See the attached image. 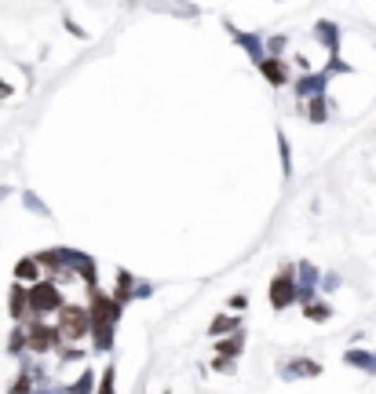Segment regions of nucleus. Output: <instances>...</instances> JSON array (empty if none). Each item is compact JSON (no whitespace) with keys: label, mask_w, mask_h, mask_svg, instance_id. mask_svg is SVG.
<instances>
[{"label":"nucleus","mask_w":376,"mask_h":394,"mask_svg":"<svg viewBox=\"0 0 376 394\" xmlns=\"http://www.w3.org/2000/svg\"><path fill=\"white\" fill-rule=\"evenodd\" d=\"M121 303L110 292L96 289L91 292V303H88V322H91V336H96V350L106 354L110 347H114V329L121 322Z\"/></svg>","instance_id":"nucleus-1"},{"label":"nucleus","mask_w":376,"mask_h":394,"mask_svg":"<svg viewBox=\"0 0 376 394\" xmlns=\"http://www.w3.org/2000/svg\"><path fill=\"white\" fill-rule=\"evenodd\" d=\"M63 292L55 281L41 277L37 285L26 289V322H48V314H59L63 310Z\"/></svg>","instance_id":"nucleus-2"},{"label":"nucleus","mask_w":376,"mask_h":394,"mask_svg":"<svg viewBox=\"0 0 376 394\" xmlns=\"http://www.w3.org/2000/svg\"><path fill=\"white\" fill-rule=\"evenodd\" d=\"M59 322H55V329H59V340L77 347V340H84V336L91 332V322H88V307L84 303H63V310L55 314Z\"/></svg>","instance_id":"nucleus-3"},{"label":"nucleus","mask_w":376,"mask_h":394,"mask_svg":"<svg viewBox=\"0 0 376 394\" xmlns=\"http://www.w3.org/2000/svg\"><path fill=\"white\" fill-rule=\"evenodd\" d=\"M26 329V350H33V354H51V350H59L63 347V340H59V329L55 325H48V322H30V325H22Z\"/></svg>","instance_id":"nucleus-4"},{"label":"nucleus","mask_w":376,"mask_h":394,"mask_svg":"<svg viewBox=\"0 0 376 394\" xmlns=\"http://www.w3.org/2000/svg\"><path fill=\"white\" fill-rule=\"evenodd\" d=\"M267 296H271V307L274 310H285L289 303H296V270H292V263H285V267L274 274Z\"/></svg>","instance_id":"nucleus-5"},{"label":"nucleus","mask_w":376,"mask_h":394,"mask_svg":"<svg viewBox=\"0 0 376 394\" xmlns=\"http://www.w3.org/2000/svg\"><path fill=\"white\" fill-rule=\"evenodd\" d=\"M278 372H281V380H314V376H322V365L314 358H292L285 365H278Z\"/></svg>","instance_id":"nucleus-6"},{"label":"nucleus","mask_w":376,"mask_h":394,"mask_svg":"<svg viewBox=\"0 0 376 394\" xmlns=\"http://www.w3.org/2000/svg\"><path fill=\"white\" fill-rule=\"evenodd\" d=\"M325 84H329V73L322 70V73H307V77H299L296 81V96L299 99H318V96H325Z\"/></svg>","instance_id":"nucleus-7"},{"label":"nucleus","mask_w":376,"mask_h":394,"mask_svg":"<svg viewBox=\"0 0 376 394\" xmlns=\"http://www.w3.org/2000/svg\"><path fill=\"white\" fill-rule=\"evenodd\" d=\"M231 33H234V41L249 51V59H252L256 66L267 59V51H263V37H259V33H245V29H238V26H231Z\"/></svg>","instance_id":"nucleus-8"},{"label":"nucleus","mask_w":376,"mask_h":394,"mask_svg":"<svg viewBox=\"0 0 376 394\" xmlns=\"http://www.w3.org/2000/svg\"><path fill=\"white\" fill-rule=\"evenodd\" d=\"M259 73L267 77L271 88L289 84V63H285V59H263V63H259Z\"/></svg>","instance_id":"nucleus-9"},{"label":"nucleus","mask_w":376,"mask_h":394,"mask_svg":"<svg viewBox=\"0 0 376 394\" xmlns=\"http://www.w3.org/2000/svg\"><path fill=\"white\" fill-rule=\"evenodd\" d=\"M44 274H41V267H37V259L33 256H26V259H18L15 263V285H22V289H30V285H37Z\"/></svg>","instance_id":"nucleus-10"},{"label":"nucleus","mask_w":376,"mask_h":394,"mask_svg":"<svg viewBox=\"0 0 376 394\" xmlns=\"http://www.w3.org/2000/svg\"><path fill=\"white\" fill-rule=\"evenodd\" d=\"M314 37L325 44V51H329V55H336V51H340V26H336V22H329V18H322V22L314 26Z\"/></svg>","instance_id":"nucleus-11"},{"label":"nucleus","mask_w":376,"mask_h":394,"mask_svg":"<svg viewBox=\"0 0 376 394\" xmlns=\"http://www.w3.org/2000/svg\"><path fill=\"white\" fill-rule=\"evenodd\" d=\"M241 350H245V332H234L231 340H216V358L223 362H234Z\"/></svg>","instance_id":"nucleus-12"},{"label":"nucleus","mask_w":376,"mask_h":394,"mask_svg":"<svg viewBox=\"0 0 376 394\" xmlns=\"http://www.w3.org/2000/svg\"><path fill=\"white\" fill-rule=\"evenodd\" d=\"M344 362H347V365H358L362 372L376 376V354H372V350H358V347H351V350L344 354Z\"/></svg>","instance_id":"nucleus-13"},{"label":"nucleus","mask_w":376,"mask_h":394,"mask_svg":"<svg viewBox=\"0 0 376 394\" xmlns=\"http://www.w3.org/2000/svg\"><path fill=\"white\" fill-rule=\"evenodd\" d=\"M131 292H136V277H131V274H128V270L121 267V270H117V289L110 292V296H114L117 303L124 307V303H131Z\"/></svg>","instance_id":"nucleus-14"},{"label":"nucleus","mask_w":376,"mask_h":394,"mask_svg":"<svg viewBox=\"0 0 376 394\" xmlns=\"http://www.w3.org/2000/svg\"><path fill=\"white\" fill-rule=\"evenodd\" d=\"M304 117H307L311 124H322V121L329 117V103H325V96L307 99V103H304Z\"/></svg>","instance_id":"nucleus-15"},{"label":"nucleus","mask_w":376,"mask_h":394,"mask_svg":"<svg viewBox=\"0 0 376 394\" xmlns=\"http://www.w3.org/2000/svg\"><path fill=\"white\" fill-rule=\"evenodd\" d=\"M8 307H11V317H15V322H26V289H22V285H11Z\"/></svg>","instance_id":"nucleus-16"},{"label":"nucleus","mask_w":376,"mask_h":394,"mask_svg":"<svg viewBox=\"0 0 376 394\" xmlns=\"http://www.w3.org/2000/svg\"><path fill=\"white\" fill-rule=\"evenodd\" d=\"M223 332H241V317L216 314V317H212V325H209V336H223Z\"/></svg>","instance_id":"nucleus-17"},{"label":"nucleus","mask_w":376,"mask_h":394,"mask_svg":"<svg viewBox=\"0 0 376 394\" xmlns=\"http://www.w3.org/2000/svg\"><path fill=\"white\" fill-rule=\"evenodd\" d=\"M304 314H307V322H318V325H325L329 317H332V307L325 303V299H314V303H307V307H304Z\"/></svg>","instance_id":"nucleus-18"},{"label":"nucleus","mask_w":376,"mask_h":394,"mask_svg":"<svg viewBox=\"0 0 376 394\" xmlns=\"http://www.w3.org/2000/svg\"><path fill=\"white\" fill-rule=\"evenodd\" d=\"M66 394H96V372H81V380L77 383H70L66 387Z\"/></svg>","instance_id":"nucleus-19"},{"label":"nucleus","mask_w":376,"mask_h":394,"mask_svg":"<svg viewBox=\"0 0 376 394\" xmlns=\"http://www.w3.org/2000/svg\"><path fill=\"white\" fill-rule=\"evenodd\" d=\"M114 380H117V369L106 365V372L96 380V394H117V390H114Z\"/></svg>","instance_id":"nucleus-20"},{"label":"nucleus","mask_w":376,"mask_h":394,"mask_svg":"<svg viewBox=\"0 0 376 394\" xmlns=\"http://www.w3.org/2000/svg\"><path fill=\"white\" fill-rule=\"evenodd\" d=\"M278 154H281V172L292 176V150H289V139L278 131Z\"/></svg>","instance_id":"nucleus-21"},{"label":"nucleus","mask_w":376,"mask_h":394,"mask_svg":"<svg viewBox=\"0 0 376 394\" xmlns=\"http://www.w3.org/2000/svg\"><path fill=\"white\" fill-rule=\"evenodd\" d=\"M22 204H26V209H30V212H37V216H44V219L51 216V212H48V204H44L41 197H37L33 190H26V194H22Z\"/></svg>","instance_id":"nucleus-22"},{"label":"nucleus","mask_w":376,"mask_h":394,"mask_svg":"<svg viewBox=\"0 0 376 394\" xmlns=\"http://www.w3.org/2000/svg\"><path fill=\"white\" fill-rule=\"evenodd\" d=\"M8 350H11V354H22V350H26V329H22V325H15V332H11V343H8Z\"/></svg>","instance_id":"nucleus-23"},{"label":"nucleus","mask_w":376,"mask_h":394,"mask_svg":"<svg viewBox=\"0 0 376 394\" xmlns=\"http://www.w3.org/2000/svg\"><path fill=\"white\" fill-rule=\"evenodd\" d=\"M81 358H84V350H81V347H70V343H63V347H59V362H63V365L81 362Z\"/></svg>","instance_id":"nucleus-24"},{"label":"nucleus","mask_w":376,"mask_h":394,"mask_svg":"<svg viewBox=\"0 0 376 394\" xmlns=\"http://www.w3.org/2000/svg\"><path fill=\"white\" fill-rule=\"evenodd\" d=\"M8 394H33V380L26 376V372H18V380L11 383V390Z\"/></svg>","instance_id":"nucleus-25"},{"label":"nucleus","mask_w":376,"mask_h":394,"mask_svg":"<svg viewBox=\"0 0 376 394\" xmlns=\"http://www.w3.org/2000/svg\"><path fill=\"white\" fill-rule=\"evenodd\" d=\"M318 285H322L325 292H332V289H340V274H325L322 281H318Z\"/></svg>","instance_id":"nucleus-26"},{"label":"nucleus","mask_w":376,"mask_h":394,"mask_svg":"<svg viewBox=\"0 0 376 394\" xmlns=\"http://www.w3.org/2000/svg\"><path fill=\"white\" fill-rule=\"evenodd\" d=\"M146 296H154V285H150V281L136 285V292H131V299H146Z\"/></svg>","instance_id":"nucleus-27"},{"label":"nucleus","mask_w":376,"mask_h":394,"mask_svg":"<svg viewBox=\"0 0 376 394\" xmlns=\"http://www.w3.org/2000/svg\"><path fill=\"white\" fill-rule=\"evenodd\" d=\"M33 394H66V387H33Z\"/></svg>","instance_id":"nucleus-28"},{"label":"nucleus","mask_w":376,"mask_h":394,"mask_svg":"<svg viewBox=\"0 0 376 394\" xmlns=\"http://www.w3.org/2000/svg\"><path fill=\"white\" fill-rule=\"evenodd\" d=\"M216 369H219V372H234V362H223V358H216Z\"/></svg>","instance_id":"nucleus-29"},{"label":"nucleus","mask_w":376,"mask_h":394,"mask_svg":"<svg viewBox=\"0 0 376 394\" xmlns=\"http://www.w3.org/2000/svg\"><path fill=\"white\" fill-rule=\"evenodd\" d=\"M8 96H11V88H8V84H0V99H8Z\"/></svg>","instance_id":"nucleus-30"}]
</instances>
